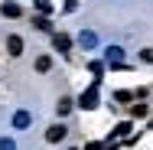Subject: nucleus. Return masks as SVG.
Masks as SVG:
<instances>
[{
  "mask_svg": "<svg viewBox=\"0 0 153 150\" xmlns=\"http://www.w3.org/2000/svg\"><path fill=\"white\" fill-rule=\"evenodd\" d=\"M121 56H124L121 46H111V49H108V62H111V65H121Z\"/></svg>",
  "mask_w": 153,
  "mask_h": 150,
  "instance_id": "obj_7",
  "label": "nucleus"
},
{
  "mask_svg": "<svg viewBox=\"0 0 153 150\" xmlns=\"http://www.w3.org/2000/svg\"><path fill=\"white\" fill-rule=\"evenodd\" d=\"M7 52H10V56H20V52H23V39H20V36H7Z\"/></svg>",
  "mask_w": 153,
  "mask_h": 150,
  "instance_id": "obj_4",
  "label": "nucleus"
},
{
  "mask_svg": "<svg viewBox=\"0 0 153 150\" xmlns=\"http://www.w3.org/2000/svg\"><path fill=\"white\" fill-rule=\"evenodd\" d=\"M36 10L46 16V13H52V3H49V0H36Z\"/></svg>",
  "mask_w": 153,
  "mask_h": 150,
  "instance_id": "obj_12",
  "label": "nucleus"
},
{
  "mask_svg": "<svg viewBox=\"0 0 153 150\" xmlns=\"http://www.w3.org/2000/svg\"><path fill=\"white\" fill-rule=\"evenodd\" d=\"M56 111H59V114H68V111H72V98H59Z\"/></svg>",
  "mask_w": 153,
  "mask_h": 150,
  "instance_id": "obj_11",
  "label": "nucleus"
},
{
  "mask_svg": "<svg viewBox=\"0 0 153 150\" xmlns=\"http://www.w3.org/2000/svg\"><path fill=\"white\" fill-rule=\"evenodd\" d=\"M140 59H143V62H150V65H153V49H143V52H140Z\"/></svg>",
  "mask_w": 153,
  "mask_h": 150,
  "instance_id": "obj_16",
  "label": "nucleus"
},
{
  "mask_svg": "<svg viewBox=\"0 0 153 150\" xmlns=\"http://www.w3.org/2000/svg\"><path fill=\"white\" fill-rule=\"evenodd\" d=\"M94 43H98L94 33H82V46H85V49H94Z\"/></svg>",
  "mask_w": 153,
  "mask_h": 150,
  "instance_id": "obj_10",
  "label": "nucleus"
},
{
  "mask_svg": "<svg viewBox=\"0 0 153 150\" xmlns=\"http://www.w3.org/2000/svg\"><path fill=\"white\" fill-rule=\"evenodd\" d=\"M150 127H153V121H150Z\"/></svg>",
  "mask_w": 153,
  "mask_h": 150,
  "instance_id": "obj_18",
  "label": "nucleus"
},
{
  "mask_svg": "<svg viewBox=\"0 0 153 150\" xmlns=\"http://www.w3.org/2000/svg\"><path fill=\"white\" fill-rule=\"evenodd\" d=\"M65 134H68V131H65L62 124H52V127L46 131V140H49V144H59V140H65Z\"/></svg>",
  "mask_w": 153,
  "mask_h": 150,
  "instance_id": "obj_2",
  "label": "nucleus"
},
{
  "mask_svg": "<svg viewBox=\"0 0 153 150\" xmlns=\"http://www.w3.org/2000/svg\"><path fill=\"white\" fill-rule=\"evenodd\" d=\"M33 26H36V30H52V23H49V16H36V20H33Z\"/></svg>",
  "mask_w": 153,
  "mask_h": 150,
  "instance_id": "obj_9",
  "label": "nucleus"
},
{
  "mask_svg": "<svg viewBox=\"0 0 153 150\" xmlns=\"http://www.w3.org/2000/svg\"><path fill=\"white\" fill-rule=\"evenodd\" d=\"M85 150H101V144H88V147H85Z\"/></svg>",
  "mask_w": 153,
  "mask_h": 150,
  "instance_id": "obj_17",
  "label": "nucleus"
},
{
  "mask_svg": "<svg viewBox=\"0 0 153 150\" xmlns=\"http://www.w3.org/2000/svg\"><path fill=\"white\" fill-rule=\"evenodd\" d=\"M94 104H98V82H94L91 88H88L85 95H82V108H85V111H91Z\"/></svg>",
  "mask_w": 153,
  "mask_h": 150,
  "instance_id": "obj_1",
  "label": "nucleus"
},
{
  "mask_svg": "<svg viewBox=\"0 0 153 150\" xmlns=\"http://www.w3.org/2000/svg\"><path fill=\"white\" fill-rule=\"evenodd\" d=\"M127 131H130V121H124V124L114 127V134H117V137H127Z\"/></svg>",
  "mask_w": 153,
  "mask_h": 150,
  "instance_id": "obj_13",
  "label": "nucleus"
},
{
  "mask_svg": "<svg viewBox=\"0 0 153 150\" xmlns=\"http://www.w3.org/2000/svg\"><path fill=\"white\" fill-rule=\"evenodd\" d=\"M52 46H56L59 52H68V49H72V39H68L65 33H56V36H52Z\"/></svg>",
  "mask_w": 153,
  "mask_h": 150,
  "instance_id": "obj_3",
  "label": "nucleus"
},
{
  "mask_svg": "<svg viewBox=\"0 0 153 150\" xmlns=\"http://www.w3.org/2000/svg\"><path fill=\"white\" fill-rule=\"evenodd\" d=\"M0 150H16V144H13L10 137H0Z\"/></svg>",
  "mask_w": 153,
  "mask_h": 150,
  "instance_id": "obj_15",
  "label": "nucleus"
},
{
  "mask_svg": "<svg viewBox=\"0 0 153 150\" xmlns=\"http://www.w3.org/2000/svg\"><path fill=\"white\" fill-rule=\"evenodd\" d=\"M49 69H52V59L49 56H39L36 59V72H49Z\"/></svg>",
  "mask_w": 153,
  "mask_h": 150,
  "instance_id": "obj_8",
  "label": "nucleus"
},
{
  "mask_svg": "<svg viewBox=\"0 0 153 150\" xmlns=\"http://www.w3.org/2000/svg\"><path fill=\"white\" fill-rule=\"evenodd\" d=\"M30 111H16V114H13V127H20V131H23V127H30Z\"/></svg>",
  "mask_w": 153,
  "mask_h": 150,
  "instance_id": "obj_5",
  "label": "nucleus"
},
{
  "mask_svg": "<svg viewBox=\"0 0 153 150\" xmlns=\"http://www.w3.org/2000/svg\"><path fill=\"white\" fill-rule=\"evenodd\" d=\"M130 114H134V118H143V114H147V104H134Z\"/></svg>",
  "mask_w": 153,
  "mask_h": 150,
  "instance_id": "obj_14",
  "label": "nucleus"
},
{
  "mask_svg": "<svg viewBox=\"0 0 153 150\" xmlns=\"http://www.w3.org/2000/svg\"><path fill=\"white\" fill-rule=\"evenodd\" d=\"M0 13H3V16H13V20H16L23 10H20V3H3V7H0Z\"/></svg>",
  "mask_w": 153,
  "mask_h": 150,
  "instance_id": "obj_6",
  "label": "nucleus"
}]
</instances>
